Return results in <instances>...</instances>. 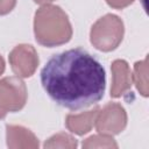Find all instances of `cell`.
<instances>
[{"instance_id":"14","label":"cell","mask_w":149,"mask_h":149,"mask_svg":"<svg viewBox=\"0 0 149 149\" xmlns=\"http://www.w3.org/2000/svg\"><path fill=\"white\" fill-rule=\"evenodd\" d=\"M133 1L134 0H106V2L115 9H122L127 6H129Z\"/></svg>"},{"instance_id":"4","label":"cell","mask_w":149,"mask_h":149,"mask_svg":"<svg viewBox=\"0 0 149 149\" xmlns=\"http://www.w3.org/2000/svg\"><path fill=\"white\" fill-rule=\"evenodd\" d=\"M27 101V88L19 77L0 80V107L5 112L20 111Z\"/></svg>"},{"instance_id":"1","label":"cell","mask_w":149,"mask_h":149,"mask_svg":"<svg viewBox=\"0 0 149 149\" xmlns=\"http://www.w3.org/2000/svg\"><path fill=\"white\" fill-rule=\"evenodd\" d=\"M41 83L56 104L78 111L104 97L106 76L97 58L76 48L54 55L41 71Z\"/></svg>"},{"instance_id":"16","label":"cell","mask_w":149,"mask_h":149,"mask_svg":"<svg viewBox=\"0 0 149 149\" xmlns=\"http://www.w3.org/2000/svg\"><path fill=\"white\" fill-rule=\"evenodd\" d=\"M5 70V62H3V58L0 56V74L3 72Z\"/></svg>"},{"instance_id":"2","label":"cell","mask_w":149,"mask_h":149,"mask_svg":"<svg viewBox=\"0 0 149 149\" xmlns=\"http://www.w3.org/2000/svg\"><path fill=\"white\" fill-rule=\"evenodd\" d=\"M36 41L44 47H56L70 41L72 28L68 15L57 6L43 5L35 14Z\"/></svg>"},{"instance_id":"5","label":"cell","mask_w":149,"mask_h":149,"mask_svg":"<svg viewBox=\"0 0 149 149\" xmlns=\"http://www.w3.org/2000/svg\"><path fill=\"white\" fill-rule=\"evenodd\" d=\"M95 128L100 134L115 135L122 132L127 125V114L123 107L115 102L107 104L95 118Z\"/></svg>"},{"instance_id":"15","label":"cell","mask_w":149,"mask_h":149,"mask_svg":"<svg viewBox=\"0 0 149 149\" xmlns=\"http://www.w3.org/2000/svg\"><path fill=\"white\" fill-rule=\"evenodd\" d=\"M36 3H40V5H48L50 2H52L54 0H34Z\"/></svg>"},{"instance_id":"17","label":"cell","mask_w":149,"mask_h":149,"mask_svg":"<svg viewBox=\"0 0 149 149\" xmlns=\"http://www.w3.org/2000/svg\"><path fill=\"white\" fill-rule=\"evenodd\" d=\"M6 113H7V112H5V111H3V109L0 107V119H2V118L6 115Z\"/></svg>"},{"instance_id":"6","label":"cell","mask_w":149,"mask_h":149,"mask_svg":"<svg viewBox=\"0 0 149 149\" xmlns=\"http://www.w3.org/2000/svg\"><path fill=\"white\" fill-rule=\"evenodd\" d=\"M9 63L12 70L17 77H30L38 65L37 52L33 45L20 44L10 51Z\"/></svg>"},{"instance_id":"11","label":"cell","mask_w":149,"mask_h":149,"mask_svg":"<svg viewBox=\"0 0 149 149\" xmlns=\"http://www.w3.org/2000/svg\"><path fill=\"white\" fill-rule=\"evenodd\" d=\"M83 148H85V149H91V148H118V144L111 135L99 134V135H93V136H90L88 139H86L83 142Z\"/></svg>"},{"instance_id":"8","label":"cell","mask_w":149,"mask_h":149,"mask_svg":"<svg viewBox=\"0 0 149 149\" xmlns=\"http://www.w3.org/2000/svg\"><path fill=\"white\" fill-rule=\"evenodd\" d=\"M7 146L13 149H35L38 147L37 137L21 126H7Z\"/></svg>"},{"instance_id":"3","label":"cell","mask_w":149,"mask_h":149,"mask_svg":"<svg viewBox=\"0 0 149 149\" xmlns=\"http://www.w3.org/2000/svg\"><path fill=\"white\" fill-rule=\"evenodd\" d=\"M123 23L121 19L113 14H107L99 19L91 29V43L101 51L114 50L122 41Z\"/></svg>"},{"instance_id":"12","label":"cell","mask_w":149,"mask_h":149,"mask_svg":"<svg viewBox=\"0 0 149 149\" xmlns=\"http://www.w3.org/2000/svg\"><path fill=\"white\" fill-rule=\"evenodd\" d=\"M77 147V140L72 137L69 134L65 133H58L54 136H51L45 143L44 148H68L72 149Z\"/></svg>"},{"instance_id":"13","label":"cell","mask_w":149,"mask_h":149,"mask_svg":"<svg viewBox=\"0 0 149 149\" xmlns=\"http://www.w3.org/2000/svg\"><path fill=\"white\" fill-rule=\"evenodd\" d=\"M16 0H0V15L9 13L14 6H15Z\"/></svg>"},{"instance_id":"9","label":"cell","mask_w":149,"mask_h":149,"mask_svg":"<svg viewBox=\"0 0 149 149\" xmlns=\"http://www.w3.org/2000/svg\"><path fill=\"white\" fill-rule=\"evenodd\" d=\"M98 111H99V108L95 107L85 113L69 114L66 116V121H65L68 129L77 135H84V134L88 133L94 125Z\"/></svg>"},{"instance_id":"10","label":"cell","mask_w":149,"mask_h":149,"mask_svg":"<svg viewBox=\"0 0 149 149\" xmlns=\"http://www.w3.org/2000/svg\"><path fill=\"white\" fill-rule=\"evenodd\" d=\"M147 58L136 62L134 65V81L137 90L143 97L148 95V79H147Z\"/></svg>"},{"instance_id":"7","label":"cell","mask_w":149,"mask_h":149,"mask_svg":"<svg viewBox=\"0 0 149 149\" xmlns=\"http://www.w3.org/2000/svg\"><path fill=\"white\" fill-rule=\"evenodd\" d=\"M112 87L111 97L119 98L132 86V73L128 64L122 59H116L112 63Z\"/></svg>"}]
</instances>
